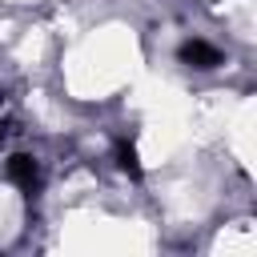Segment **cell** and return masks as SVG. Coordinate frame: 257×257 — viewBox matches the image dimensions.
<instances>
[{"mask_svg": "<svg viewBox=\"0 0 257 257\" xmlns=\"http://www.w3.org/2000/svg\"><path fill=\"white\" fill-rule=\"evenodd\" d=\"M8 181H12L20 193H36V189H40V165H36V157L16 153V157L8 161Z\"/></svg>", "mask_w": 257, "mask_h": 257, "instance_id": "cell-1", "label": "cell"}, {"mask_svg": "<svg viewBox=\"0 0 257 257\" xmlns=\"http://www.w3.org/2000/svg\"><path fill=\"white\" fill-rule=\"evenodd\" d=\"M181 60L189 68H217L221 64V52L213 44H205V40H185L181 44Z\"/></svg>", "mask_w": 257, "mask_h": 257, "instance_id": "cell-2", "label": "cell"}, {"mask_svg": "<svg viewBox=\"0 0 257 257\" xmlns=\"http://www.w3.org/2000/svg\"><path fill=\"white\" fill-rule=\"evenodd\" d=\"M116 165H120V169H124L128 177H137V173H141V161H137V149H133V145H120V149H116Z\"/></svg>", "mask_w": 257, "mask_h": 257, "instance_id": "cell-3", "label": "cell"}, {"mask_svg": "<svg viewBox=\"0 0 257 257\" xmlns=\"http://www.w3.org/2000/svg\"><path fill=\"white\" fill-rule=\"evenodd\" d=\"M4 137H8V124H4V120H0V145H4Z\"/></svg>", "mask_w": 257, "mask_h": 257, "instance_id": "cell-4", "label": "cell"}]
</instances>
